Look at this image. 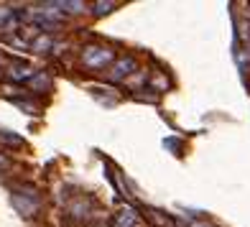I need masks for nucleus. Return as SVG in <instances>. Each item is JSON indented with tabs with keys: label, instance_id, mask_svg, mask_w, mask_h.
<instances>
[{
	"label": "nucleus",
	"instance_id": "obj_4",
	"mask_svg": "<svg viewBox=\"0 0 250 227\" xmlns=\"http://www.w3.org/2000/svg\"><path fill=\"white\" fill-rule=\"evenodd\" d=\"M133 69H135V59H133V56H125V59H118V62H115V66H112L110 77L115 79V82H120V79H125Z\"/></svg>",
	"mask_w": 250,
	"mask_h": 227
},
{
	"label": "nucleus",
	"instance_id": "obj_2",
	"mask_svg": "<svg viewBox=\"0 0 250 227\" xmlns=\"http://www.w3.org/2000/svg\"><path fill=\"white\" fill-rule=\"evenodd\" d=\"M8 77L16 79V82H26V79L36 77V69H33L31 64H26V62H16V64L8 66Z\"/></svg>",
	"mask_w": 250,
	"mask_h": 227
},
{
	"label": "nucleus",
	"instance_id": "obj_1",
	"mask_svg": "<svg viewBox=\"0 0 250 227\" xmlns=\"http://www.w3.org/2000/svg\"><path fill=\"white\" fill-rule=\"evenodd\" d=\"M115 62V51L110 46H87L82 54V64L87 69H105Z\"/></svg>",
	"mask_w": 250,
	"mask_h": 227
},
{
	"label": "nucleus",
	"instance_id": "obj_6",
	"mask_svg": "<svg viewBox=\"0 0 250 227\" xmlns=\"http://www.w3.org/2000/svg\"><path fill=\"white\" fill-rule=\"evenodd\" d=\"M51 43H54L51 36H36V39L31 41V49H33V51H39V54H43V51H49V49H51Z\"/></svg>",
	"mask_w": 250,
	"mask_h": 227
},
{
	"label": "nucleus",
	"instance_id": "obj_9",
	"mask_svg": "<svg viewBox=\"0 0 250 227\" xmlns=\"http://www.w3.org/2000/svg\"><path fill=\"white\" fill-rule=\"evenodd\" d=\"M5 166H8V158H5V156H0V168H5Z\"/></svg>",
	"mask_w": 250,
	"mask_h": 227
},
{
	"label": "nucleus",
	"instance_id": "obj_8",
	"mask_svg": "<svg viewBox=\"0 0 250 227\" xmlns=\"http://www.w3.org/2000/svg\"><path fill=\"white\" fill-rule=\"evenodd\" d=\"M115 5V3H95V13L97 16H102V13H107V10Z\"/></svg>",
	"mask_w": 250,
	"mask_h": 227
},
{
	"label": "nucleus",
	"instance_id": "obj_7",
	"mask_svg": "<svg viewBox=\"0 0 250 227\" xmlns=\"http://www.w3.org/2000/svg\"><path fill=\"white\" fill-rule=\"evenodd\" d=\"M0 143H5V145H23V138L16 135V133H10V130L0 128Z\"/></svg>",
	"mask_w": 250,
	"mask_h": 227
},
{
	"label": "nucleus",
	"instance_id": "obj_5",
	"mask_svg": "<svg viewBox=\"0 0 250 227\" xmlns=\"http://www.w3.org/2000/svg\"><path fill=\"white\" fill-rule=\"evenodd\" d=\"M13 207H16L21 214H26V217H31V214H36V209H39V202H36V197L23 199L21 194H13Z\"/></svg>",
	"mask_w": 250,
	"mask_h": 227
},
{
	"label": "nucleus",
	"instance_id": "obj_3",
	"mask_svg": "<svg viewBox=\"0 0 250 227\" xmlns=\"http://www.w3.org/2000/svg\"><path fill=\"white\" fill-rule=\"evenodd\" d=\"M135 225H138V214L130 207H120L112 217V227H135Z\"/></svg>",
	"mask_w": 250,
	"mask_h": 227
}]
</instances>
